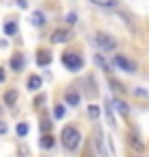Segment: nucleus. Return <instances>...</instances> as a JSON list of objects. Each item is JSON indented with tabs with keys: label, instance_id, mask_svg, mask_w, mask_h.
Masks as SVG:
<instances>
[{
	"label": "nucleus",
	"instance_id": "nucleus-1",
	"mask_svg": "<svg viewBox=\"0 0 149 157\" xmlns=\"http://www.w3.org/2000/svg\"><path fill=\"white\" fill-rule=\"evenodd\" d=\"M79 142H81V133L74 129V127H64L62 129V144L68 151H77L79 148Z\"/></svg>",
	"mask_w": 149,
	"mask_h": 157
},
{
	"label": "nucleus",
	"instance_id": "nucleus-2",
	"mask_svg": "<svg viewBox=\"0 0 149 157\" xmlns=\"http://www.w3.org/2000/svg\"><path fill=\"white\" fill-rule=\"evenodd\" d=\"M95 44H97L101 50H105V52L116 50V39L112 37V35H107V33H97V35H95Z\"/></svg>",
	"mask_w": 149,
	"mask_h": 157
},
{
	"label": "nucleus",
	"instance_id": "nucleus-3",
	"mask_svg": "<svg viewBox=\"0 0 149 157\" xmlns=\"http://www.w3.org/2000/svg\"><path fill=\"white\" fill-rule=\"evenodd\" d=\"M62 63L68 68V70H79L81 66H83V59L79 57V55H74V52H64L62 55Z\"/></svg>",
	"mask_w": 149,
	"mask_h": 157
},
{
	"label": "nucleus",
	"instance_id": "nucleus-4",
	"mask_svg": "<svg viewBox=\"0 0 149 157\" xmlns=\"http://www.w3.org/2000/svg\"><path fill=\"white\" fill-rule=\"evenodd\" d=\"M114 66L121 68V70H125V72H136V63L132 61V59L123 57V55H116L114 57Z\"/></svg>",
	"mask_w": 149,
	"mask_h": 157
},
{
	"label": "nucleus",
	"instance_id": "nucleus-5",
	"mask_svg": "<svg viewBox=\"0 0 149 157\" xmlns=\"http://www.w3.org/2000/svg\"><path fill=\"white\" fill-rule=\"evenodd\" d=\"M50 39H53V44H64V42H70V39H72V33L66 31V29H59V31L53 33Z\"/></svg>",
	"mask_w": 149,
	"mask_h": 157
},
{
	"label": "nucleus",
	"instance_id": "nucleus-6",
	"mask_svg": "<svg viewBox=\"0 0 149 157\" xmlns=\"http://www.w3.org/2000/svg\"><path fill=\"white\" fill-rule=\"evenodd\" d=\"M127 142H129V146H132L134 151H138V153H143V151H145L143 140H140L138 135H134V133H129V135H127Z\"/></svg>",
	"mask_w": 149,
	"mask_h": 157
},
{
	"label": "nucleus",
	"instance_id": "nucleus-7",
	"mask_svg": "<svg viewBox=\"0 0 149 157\" xmlns=\"http://www.w3.org/2000/svg\"><path fill=\"white\" fill-rule=\"evenodd\" d=\"M110 107H114V109H116L121 116H127V113H129V107H127V103H125V101H121V98H114V101L110 103Z\"/></svg>",
	"mask_w": 149,
	"mask_h": 157
},
{
	"label": "nucleus",
	"instance_id": "nucleus-8",
	"mask_svg": "<svg viewBox=\"0 0 149 157\" xmlns=\"http://www.w3.org/2000/svg\"><path fill=\"white\" fill-rule=\"evenodd\" d=\"M22 68H24V57H22L20 52H15V55L11 57V70H13V72H20Z\"/></svg>",
	"mask_w": 149,
	"mask_h": 157
},
{
	"label": "nucleus",
	"instance_id": "nucleus-9",
	"mask_svg": "<svg viewBox=\"0 0 149 157\" xmlns=\"http://www.w3.org/2000/svg\"><path fill=\"white\" fill-rule=\"evenodd\" d=\"M50 63V52L48 50H40L37 52V66H48Z\"/></svg>",
	"mask_w": 149,
	"mask_h": 157
},
{
	"label": "nucleus",
	"instance_id": "nucleus-10",
	"mask_svg": "<svg viewBox=\"0 0 149 157\" xmlns=\"http://www.w3.org/2000/svg\"><path fill=\"white\" fill-rule=\"evenodd\" d=\"M92 5H97V7H105V9H110V7H116L119 5V0H90Z\"/></svg>",
	"mask_w": 149,
	"mask_h": 157
},
{
	"label": "nucleus",
	"instance_id": "nucleus-11",
	"mask_svg": "<svg viewBox=\"0 0 149 157\" xmlns=\"http://www.w3.org/2000/svg\"><path fill=\"white\" fill-rule=\"evenodd\" d=\"M31 22H33L35 26H42V24H46V17H44V13H42V11H35V13H33V17H31Z\"/></svg>",
	"mask_w": 149,
	"mask_h": 157
},
{
	"label": "nucleus",
	"instance_id": "nucleus-12",
	"mask_svg": "<svg viewBox=\"0 0 149 157\" xmlns=\"http://www.w3.org/2000/svg\"><path fill=\"white\" fill-rule=\"evenodd\" d=\"M15 101H18V92L15 90H7L5 92V103L7 105H15Z\"/></svg>",
	"mask_w": 149,
	"mask_h": 157
},
{
	"label": "nucleus",
	"instance_id": "nucleus-13",
	"mask_svg": "<svg viewBox=\"0 0 149 157\" xmlns=\"http://www.w3.org/2000/svg\"><path fill=\"white\" fill-rule=\"evenodd\" d=\"M29 90H40V85H42V78L37 76V74H33V76H29Z\"/></svg>",
	"mask_w": 149,
	"mask_h": 157
},
{
	"label": "nucleus",
	"instance_id": "nucleus-14",
	"mask_svg": "<svg viewBox=\"0 0 149 157\" xmlns=\"http://www.w3.org/2000/svg\"><path fill=\"white\" fill-rule=\"evenodd\" d=\"M66 103H68V105H72V107H74V105H79V94L70 90V92L66 94Z\"/></svg>",
	"mask_w": 149,
	"mask_h": 157
},
{
	"label": "nucleus",
	"instance_id": "nucleus-15",
	"mask_svg": "<svg viewBox=\"0 0 149 157\" xmlns=\"http://www.w3.org/2000/svg\"><path fill=\"white\" fill-rule=\"evenodd\" d=\"M53 144H55V142H53V135H48V133H46V135H42V142H40V146H42V148H46V151H48V148H53Z\"/></svg>",
	"mask_w": 149,
	"mask_h": 157
},
{
	"label": "nucleus",
	"instance_id": "nucleus-16",
	"mask_svg": "<svg viewBox=\"0 0 149 157\" xmlns=\"http://www.w3.org/2000/svg\"><path fill=\"white\" fill-rule=\"evenodd\" d=\"M18 33V24L15 22H7L5 24V35H15Z\"/></svg>",
	"mask_w": 149,
	"mask_h": 157
},
{
	"label": "nucleus",
	"instance_id": "nucleus-17",
	"mask_svg": "<svg viewBox=\"0 0 149 157\" xmlns=\"http://www.w3.org/2000/svg\"><path fill=\"white\" fill-rule=\"evenodd\" d=\"M15 133L20 135V137H24V135L29 133V124H26V122H20V124L15 127Z\"/></svg>",
	"mask_w": 149,
	"mask_h": 157
},
{
	"label": "nucleus",
	"instance_id": "nucleus-18",
	"mask_svg": "<svg viewBox=\"0 0 149 157\" xmlns=\"http://www.w3.org/2000/svg\"><path fill=\"white\" fill-rule=\"evenodd\" d=\"M88 116H90V118H99V116H101V109H99L97 105H90V107H88Z\"/></svg>",
	"mask_w": 149,
	"mask_h": 157
},
{
	"label": "nucleus",
	"instance_id": "nucleus-19",
	"mask_svg": "<svg viewBox=\"0 0 149 157\" xmlns=\"http://www.w3.org/2000/svg\"><path fill=\"white\" fill-rule=\"evenodd\" d=\"M95 63H97V66H101L103 70H110V66H107V61H105V59H103L101 55H95Z\"/></svg>",
	"mask_w": 149,
	"mask_h": 157
},
{
	"label": "nucleus",
	"instance_id": "nucleus-20",
	"mask_svg": "<svg viewBox=\"0 0 149 157\" xmlns=\"http://www.w3.org/2000/svg\"><path fill=\"white\" fill-rule=\"evenodd\" d=\"M64 113H66V109H64L62 105H57V107H55V118H64Z\"/></svg>",
	"mask_w": 149,
	"mask_h": 157
},
{
	"label": "nucleus",
	"instance_id": "nucleus-21",
	"mask_svg": "<svg viewBox=\"0 0 149 157\" xmlns=\"http://www.w3.org/2000/svg\"><path fill=\"white\" fill-rule=\"evenodd\" d=\"M110 85H112V87H114L116 92H125V87H123V85H121L119 81H110Z\"/></svg>",
	"mask_w": 149,
	"mask_h": 157
},
{
	"label": "nucleus",
	"instance_id": "nucleus-22",
	"mask_svg": "<svg viewBox=\"0 0 149 157\" xmlns=\"http://www.w3.org/2000/svg\"><path fill=\"white\" fill-rule=\"evenodd\" d=\"M66 22H68V24H74V22H77V15H74V13H68V15H66Z\"/></svg>",
	"mask_w": 149,
	"mask_h": 157
},
{
	"label": "nucleus",
	"instance_id": "nucleus-23",
	"mask_svg": "<svg viewBox=\"0 0 149 157\" xmlns=\"http://www.w3.org/2000/svg\"><path fill=\"white\" fill-rule=\"evenodd\" d=\"M50 129V122L48 120H42V131H48Z\"/></svg>",
	"mask_w": 149,
	"mask_h": 157
},
{
	"label": "nucleus",
	"instance_id": "nucleus-24",
	"mask_svg": "<svg viewBox=\"0 0 149 157\" xmlns=\"http://www.w3.org/2000/svg\"><path fill=\"white\" fill-rule=\"evenodd\" d=\"M5 133H7V124L0 120V135H5Z\"/></svg>",
	"mask_w": 149,
	"mask_h": 157
},
{
	"label": "nucleus",
	"instance_id": "nucleus-25",
	"mask_svg": "<svg viewBox=\"0 0 149 157\" xmlns=\"http://www.w3.org/2000/svg\"><path fill=\"white\" fill-rule=\"evenodd\" d=\"M134 94H136V96H143V98L147 96V92H145V90H134Z\"/></svg>",
	"mask_w": 149,
	"mask_h": 157
},
{
	"label": "nucleus",
	"instance_id": "nucleus-26",
	"mask_svg": "<svg viewBox=\"0 0 149 157\" xmlns=\"http://www.w3.org/2000/svg\"><path fill=\"white\" fill-rule=\"evenodd\" d=\"M0 81H5V72L2 70H0Z\"/></svg>",
	"mask_w": 149,
	"mask_h": 157
},
{
	"label": "nucleus",
	"instance_id": "nucleus-27",
	"mask_svg": "<svg viewBox=\"0 0 149 157\" xmlns=\"http://www.w3.org/2000/svg\"><path fill=\"white\" fill-rule=\"evenodd\" d=\"M0 111H2V109H0Z\"/></svg>",
	"mask_w": 149,
	"mask_h": 157
}]
</instances>
